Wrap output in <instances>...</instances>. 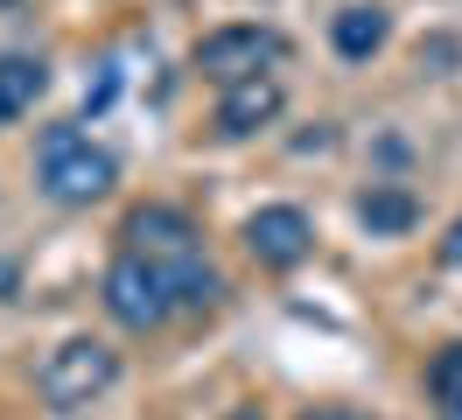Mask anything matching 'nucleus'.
<instances>
[{"mask_svg":"<svg viewBox=\"0 0 462 420\" xmlns=\"http://www.w3.org/2000/svg\"><path fill=\"white\" fill-rule=\"evenodd\" d=\"M281 106H288V84L273 78V70L231 84V91H217V134H225V140H253L260 126L281 119Z\"/></svg>","mask_w":462,"mask_h":420,"instance_id":"0eeeda50","label":"nucleus"},{"mask_svg":"<svg viewBox=\"0 0 462 420\" xmlns=\"http://www.w3.org/2000/svg\"><path fill=\"white\" fill-rule=\"evenodd\" d=\"M245 252L260 259L266 274H294L316 252V224H309V210H294V203H260L245 218Z\"/></svg>","mask_w":462,"mask_h":420,"instance_id":"423d86ee","label":"nucleus"},{"mask_svg":"<svg viewBox=\"0 0 462 420\" xmlns=\"http://www.w3.org/2000/svg\"><path fill=\"white\" fill-rule=\"evenodd\" d=\"M441 259H448V266H462V218L448 224V238H441Z\"/></svg>","mask_w":462,"mask_h":420,"instance_id":"ddd939ff","label":"nucleus"},{"mask_svg":"<svg viewBox=\"0 0 462 420\" xmlns=\"http://www.w3.org/2000/svg\"><path fill=\"white\" fill-rule=\"evenodd\" d=\"M441 420H462V406H456V414H441Z\"/></svg>","mask_w":462,"mask_h":420,"instance_id":"2eb2a0df","label":"nucleus"},{"mask_svg":"<svg viewBox=\"0 0 462 420\" xmlns=\"http://www.w3.org/2000/svg\"><path fill=\"white\" fill-rule=\"evenodd\" d=\"M35 182L78 210V203H98L119 182V162H113V147H98L78 119H63V126H42V140H35Z\"/></svg>","mask_w":462,"mask_h":420,"instance_id":"f03ea898","label":"nucleus"},{"mask_svg":"<svg viewBox=\"0 0 462 420\" xmlns=\"http://www.w3.org/2000/svg\"><path fill=\"white\" fill-rule=\"evenodd\" d=\"M428 399H434V414H456V406H462V343H441V350H434Z\"/></svg>","mask_w":462,"mask_h":420,"instance_id":"9b49d317","label":"nucleus"},{"mask_svg":"<svg viewBox=\"0 0 462 420\" xmlns=\"http://www.w3.org/2000/svg\"><path fill=\"white\" fill-rule=\"evenodd\" d=\"M119 238H126L119 252H141L147 266H162V274L175 280L182 308H210L217 294H225L217 266L203 259V231H197L189 210H175V203H141V210H126Z\"/></svg>","mask_w":462,"mask_h":420,"instance_id":"f257e3e1","label":"nucleus"},{"mask_svg":"<svg viewBox=\"0 0 462 420\" xmlns=\"http://www.w3.org/2000/svg\"><path fill=\"white\" fill-rule=\"evenodd\" d=\"M301 420H365V414H350V406H309Z\"/></svg>","mask_w":462,"mask_h":420,"instance_id":"4468645a","label":"nucleus"},{"mask_svg":"<svg viewBox=\"0 0 462 420\" xmlns=\"http://www.w3.org/2000/svg\"><path fill=\"white\" fill-rule=\"evenodd\" d=\"M175 308H182V294H175V280L162 274V266H147L141 252H119L113 266H106V315H113L119 330H162Z\"/></svg>","mask_w":462,"mask_h":420,"instance_id":"20e7f679","label":"nucleus"},{"mask_svg":"<svg viewBox=\"0 0 462 420\" xmlns=\"http://www.w3.org/2000/svg\"><path fill=\"white\" fill-rule=\"evenodd\" d=\"M113 91H119V70L106 63V78H98V84L85 91V106H91V112H106V106H113Z\"/></svg>","mask_w":462,"mask_h":420,"instance_id":"f8f14e48","label":"nucleus"},{"mask_svg":"<svg viewBox=\"0 0 462 420\" xmlns=\"http://www.w3.org/2000/svg\"><path fill=\"white\" fill-rule=\"evenodd\" d=\"M42 91H50V63H42V56H22V50L0 56V126L29 119Z\"/></svg>","mask_w":462,"mask_h":420,"instance_id":"1a4fd4ad","label":"nucleus"},{"mask_svg":"<svg viewBox=\"0 0 462 420\" xmlns=\"http://www.w3.org/2000/svg\"><path fill=\"white\" fill-rule=\"evenodd\" d=\"M385 35H393V14H385L378 0H350L344 14L329 22V42H337L344 63H372V56L385 50Z\"/></svg>","mask_w":462,"mask_h":420,"instance_id":"6e6552de","label":"nucleus"},{"mask_svg":"<svg viewBox=\"0 0 462 420\" xmlns=\"http://www.w3.org/2000/svg\"><path fill=\"white\" fill-rule=\"evenodd\" d=\"M281 56H288V42L273 35V28L260 22H231V28H210L197 42V70L217 91H231V84H245V78H266V70H281Z\"/></svg>","mask_w":462,"mask_h":420,"instance_id":"39448f33","label":"nucleus"},{"mask_svg":"<svg viewBox=\"0 0 462 420\" xmlns=\"http://www.w3.org/2000/svg\"><path fill=\"white\" fill-rule=\"evenodd\" d=\"M113 386H119V350L106 336H63L57 350L42 358V371H35V392L57 414H78L91 399H106Z\"/></svg>","mask_w":462,"mask_h":420,"instance_id":"7ed1b4c3","label":"nucleus"},{"mask_svg":"<svg viewBox=\"0 0 462 420\" xmlns=\"http://www.w3.org/2000/svg\"><path fill=\"white\" fill-rule=\"evenodd\" d=\"M357 224H365L372 238H406V231L420 224V196L400 190V182H372V190L357 196Z\"/></svg>","mask_w":462,"mask_h":420,"instance_id":"9d476101","label":"nucleus"},{"mask_svg":"<svg viewBox=\"0 0 462 420\" xmlns=\"http://www.w3.org/2000/svg\"><path fill=\"white\" fill-rule=\"evenodd\" d=\"M0 7H14V0H0Z\"/></svg>","mask_w":462,"mask_h":420,"instance_id":"dca6fc26","label":"nucleus"}]
</instances>
